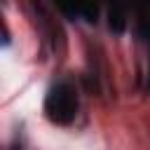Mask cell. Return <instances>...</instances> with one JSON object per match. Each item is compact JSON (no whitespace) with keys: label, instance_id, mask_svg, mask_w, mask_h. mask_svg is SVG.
<instances>
[{"label":"cell","instance_id":"cell-1","mask_svg":"<svg viewBox=\"0 0 150 150\" xmlns=\"http://www.w3.org/2000/svg\"><path fill=\"white\" fill-rule=\"evenodd\" d=\"M75 112H77L75 91L68 84H54L45 98V115L54 124H70Z\"/></svg>","mask_w":150,"mask_h":150},{"label":"cell","instance_id":"cell-2","mask_svg":"<svg viewBox=\"0 0 150 150\" xmlns=\"http://www.w3.org/2000/svg\"><path fill=\"white\" fill-rule=\"evenodd\" d=\"M124 23H127L124 2L122 0H110V28L115 33H120V30H124Z\"/></svg>","mask_w":150,"mask_h":150}]
</instances>
